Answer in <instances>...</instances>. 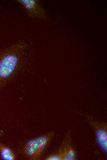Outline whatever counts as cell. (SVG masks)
<instances>
[{
  "instance_id": "obj_1",
  "label": "cell",
  "mask_w": 107,
  "mask_h": 160,
  "mask_svg": "<svg viewBox=\"0 0 107 160\" xmlns=\"http://www.w3.org/2000/svg\"><path fill=\"white\" fill-rule=\"evenodd\" d=\"M27 45L20 41L0 52V90L22 70L27 56Z\"/></svg>"
},
{
  "instance_id": "obj_2",
  "label": "cell",
  "mask_w": 107,
  "mask_h": 160,
  "mask_svg": "<svg viewBox=\"0 0 107 160\" xmlns=\"http://www.w3.org/2000/svg\"><path fill=\"white\" fill-rule=\"evenodd\" d=\"M54 135V131H50L29 141L25 144L23 149L25 156L30 159H39Z\"/></svg>"
},
{
  "instance_id": "obj_3",
  "label": "cell",
  "mask_w": 107,
  "mask_h": 160,
  "mask_svg": "<svg viewBox=\"0 0 107 160\" xmlns=\"http://www.w3.org/2000/svg\"><path fill=\"white\" fill-rule=\"evenodd\" d=\"M71 130L69 131L57 152L46 158L47 160H74L76 159V152L72 144Z\"/></svg>"
},
{
  "instance_id": "obj_4",
  "label": "cell",
  "mask_w": 107,
  "mask_h": 160,
  "mask_svg": "<svg viewBox=\"0 0 107 160\" xmlns=\"http://www.w3.org/2000/svg\"><path fill=\"white\" fill-rule=\"evenodd\" d=\"M95 133L98 144L105 152L107 151V123L100 122L93 119H88Z\"/></svg>"
},
{
  "instance_id": "obj_5",
  "label": "cell",
  "mask_w": 107,
  "mask_h": 160,
  "mask_svg": "<svg viewBox=\"0 0 107 160\" xmlns=\"http://www.w3.org/2000/svg\"><path fill=\"white\" fill-rule=\"evenodd\" d=\"M16 1L22 6L30 17L33 18L42 15L43 11L38 0H17Z\"/></svg>"
},
{
  "instance_id": "obj_6",
  "label": "cell",
  "mask_w": 107,
  "mask_h": 160,
  "mask_svg": "<svg viewBox=\"0 0 107 160\" xmlns=\"http://www.w3.org/2000/svg\"><path fill=\"white\" fill-rule=\"evenodd\" d=\"M0 154L1 158L3 160H14L15 159V156L13 152L0 142Z\"/></svg>"
}]
</instances>
